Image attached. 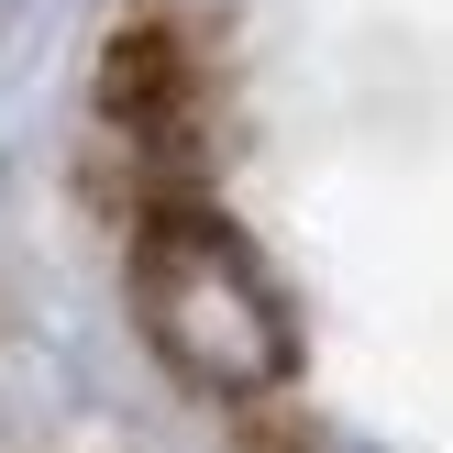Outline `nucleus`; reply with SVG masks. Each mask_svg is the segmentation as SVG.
I'll use <instances>...</instances> for the list:
<instances>
[{"label":"nucleus","mask_w":453,"mask_h":453,"mask_svg":"<svg viewBox=\"0 0 453 453\" xmlns=\"http://www.w3.org/2000/svg\"><path fill=\"white\" fill-rule=\"evenodd\" d=\"M133 321L166 354L177 388L221 398V410H265V398L299 388V321H288V288L265 277V255L199 199H155L144 233H133Z\"/></svg>","instance_id":"nucleus-1"},{"label":"nucleus","mask_w":453,"mask_h":453,"mask_svg":"<svg viewBox=\"0 0 453 453\" xmlns=\"http://www.w3.org/2000/svg\"><path fill=\"white\" fill-rule=\"evenodd\" d=\"M265 410H277V398H265ZM265 453H388V442L343 432V420H321V410H277L265 420Z\"/></svg>","instance_id":"nucleus-3"},{"label":"nucleus","mask_w":453,"mask_h":453,"mask_svg":"<svg viewBox=\"0 0 453 453\" xmlns=\"http://www.w3.org/2000/svg\"><path fill=\"white\" fill-rule=\"evenodd\" d=\"M188 100H199V78H188V56H177L166 22H133V34H111L100 111H111V122H122L144 155H188Z\"/></svg>","instance_id":"nucleus-2"}]
</instances>
